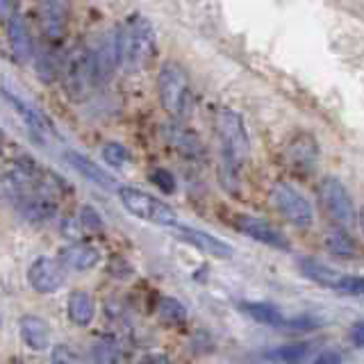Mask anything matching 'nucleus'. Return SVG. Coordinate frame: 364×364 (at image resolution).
I'll use <instances>...</instances> for the list:
<instances>
[{"label":"nucleus","instance_id":"obj_1","mask_svg":"<svg viewBox=\"0 0 364 364\" xmlns=\"http://www.w3.org/2000/svg\"><path fill=\"white\" fill-rule=\"evenodd\" d=\"M121 66L128 71H139L148 64L155 50V32L151 21L144 16H128L117 30Z\"/></svg>","mask_w":364,"mask_h":364},{"label":"nucleus","instance_id":"obj_2","mask_svg":"<svg viewBox=\"0 0 364 364\" xmlns=\"http://www.w3.org/2000/svg\"><path fill=\"white\" fill-rule=\"evenodd\" d=\"M216 134H219L221 141L225 173L237 176V171L242 168L250 153V141H248L244 119L235 109H221L216 114Z\"/></svg>","mask_w":364,"mask_h":364},{"label":"nucleus","instance_id":"obj_3","mask_svg":"<svg viewBox=\"0 0 364 364\" xmlns=\"http://www.w3.org/2000/svg\"><path fill=\"white\" fill-rule=\"evenodd\" d=\"M62 85L66 96L71 100H85L89 98L91 89L98 85L96 66H94V50L85 43L73 46L64 57L62 68Z\"/></svg>","mask_w":364,"mask_h":364},{"label":"nucleus","instance_id":"obj_4","mask_svg":"<svg viewBox=\"0 0 364 364\" xmlns=\"http://www.w3.org/2000/svg\"><path fill=\"white\" fill-rule=\"evenodd\" d=\"M157 94L162 107L173 119H185L191 105V85L187 71L176 62H166L157 75Z\"/></svg>","mask_w":364,"mask_h":364},{"label":"nucleus","instance_id":"obj_5","mask_svg":"<svg viewBox=\"0 0 364 364\" xmlns=\"http://www.w3.org/2000/svg\"><path fill=\"white\" fill-rule=\"evenodd\" d=\"M119 200L125 210L132 216L148 223H157V225H176V212L168 208L164 200H159L157 196L148 191H141L136 187H119Z\"/></svg>","mask_w":364,"mask_h":364},{"label":"nucleus","instance_id":"obj_6","mask_svg":"<svg viewBox=\"0 0 364 364\" xmlns=\"http://www.w3.org/2000/svg\"><path fill=\"white\" fill-rule=\"evenodd\" d=\"M318 203H321L323 212L333 219L339 228H348L355 223V205L344 182L335 176H328L318 182Z\"/></svg>","mask_w":364,"mask_h":364},{"label":"nucleus","instance_id":"obj_7","mask_svg":"<svg viewBox=\"0 0 364 364\" xmlns=\"http://www.w3.org/2000/svg\"><path fill=\"white\" fill-rule=\"evenodd\" d=\"M271 200H273L276 210L284 216V219H287L289 223H294V225H299V228L310 225L312 219H314L310 200H307L296 187L287 185V182H278V185L273 187Z\"/></svg>","mask_w":364,"mask_h":364},{"label":"nucleus","instance_id":"obj_8","mask_svg":"<svg viewBox=\"0 0 364 364\" xmlns=\"http://www.w3.org/2000/svg\"><path fill=\"white\" fill-rule=\"evenodd\" d=\"M171 232H173L180 242L189 244L191 248L203 250V253L214 255L219 259H228V257H232V253H235V248L230 244L221 242L219 237H214V235L205 232V230H198V228H189V225L176 223V225H171Z\"/></svg>","mask_w":364,"mask_h":364},{"label":"nucleus","instance_id":"obj_9","mask_svg":"<svg viewBox=\"0 0 364 364\" xmlns=\"http://www.w3.org/2000/svg\"><path fill=\"white\" fill-rule=\"evenodd\" d=\"M235 225L242 230L246 237L255 239V242H262L271 248L278 250H289V239L284 237L282 230H278L276 225L259 219V216H250V214H237L235 216Z\"/></svg>","mask_w":364,"mask_h":364},{"label":"nucleus","instance_id":"obj_10","mask_svg":"<svg viewBox=\"0 0 364 364\" xmlns=\"http://www.w3.org/2000/svg\"><path fill=\"white\" fill-rule=\"evenodd\" d=\"M28 282L34 291L53 294L64 284V267L60 259L37 257L28 269Z\"/></svg>","mask_w":364,"mask_h":364},{"label":"nucleus","instance_id":"obj_11","mask_svg":"<svg viewBox=\"0 0 364 364\" xmlns=\"http://www.w3.org/2000/svg\"><path fill=\"white\" fill-rule=\"evenodd\" d=\"M68 11H71V0H39V23L43 37L60 41L68 26Z\"/></svg>","mask_w":364,"mask_h":364},{"label":"nucleus","instance_id":"obj_12","mask_svg":"<svg viewBox=\"0 0 364 364\" xmlns=\"http://www.w3.org/2000/svg\"><path fill=\"white\" fill-rule=\"evenodd\" d=\"M7 41H9V50H11V57H14V62L26 64L34 57V46H32L28 23L18 11L7 18Z\"/></svg>","mask_w":364,"mask_h":364},{"label":"nucleus","instance_id":"obj_13","mask_svg":"<svg viewBox=\"0 0 364 364\" xmlns=\"http://www.w3.org/2000/svg\"><path fill=\"white\" fill-rule=\"evenodd\" d=\"M287 159L296 171H301V173L314 171L318 162V144L314 136L307 132L296 134L287 146Z\"/></svg>","mask_w":364,"mask_h":364},{"label":"nucleus","instance_id":"obj_14","mask_svg":"<svg viewBox=\"0 0 364 364\" xmlns=\"http://www.w3.org/2000/svg\"><path fill=\"white\" fill-rule=\"evenodd\" d=\"M94 50V66H96V77H98V85L107 82V80L114 75L117 66H121V57H119V39H117V32L105 34Z\"/></svg>","mask_w":364,"mask_h":364},{"label":"nucleus","instance_id":"obj_15","mask_svg":"<svg viewBox=\"0 0 364 364\" xmlns=\"http://www.w3.org/2000/svg\"><path fill=\"white\" fill-rule=\"evenodd\" d=\"M66 162L71 164L85 180L94 182L96 187H100V189H119L117 178H114L107 168H102L100 164L91 162V159H89L87 155L77 153V151H68V153H66Z\"/></svg>","mask_w":364,"mask_h":364},{"label":"nucleus","instance_id":"obj_16","mask_svg":"<svg viewBox=\"0 0 364 364\" xmlns=\"http://www.w3.org/2000/svg\"><path fill=\"white\" fill-rule=\"evenodd\" d=\"M57 259L71 271H89L100 262V250L91 244H68L60 250Z\"/></svg>","mask_w":364,"mask_h":364},{"label":"nucleus","instance_id":"obj_17","mask_svg":"<svg viewBox=\"0 0 364 364\" xmlns=\"http://www.w3.org/2000/svg\"><path fill=\"white\" fill-rule=\"evenodd\" d=\"M5 98H7V102L11 107H14L18 114H21V119H23V123L28 125V130L34 134V139H39V141H43L46 136L48 134H53L50 132V123H48V119L43 117V114L39 112V109H34L32 105H28L26 100H21L18 96H14V94H9V91H5Z\"/></svg>","mask_w":364,"mask_h":364},{"label":"nucleus","instance_id":"obj_18","mask_svg":"<svg viewBox=\"0 0 364 364\" xmlns=\"http://www.w3.org/2000/svg\"><path fill=\"white\" fill-rule=\"evenodd\" d=\"M18 328H21L23 341H26L32 350H46L50 346V328L41 316L26 314L18 321Z\"/></svg>","mask_w":364,"mask_h":364},{"label":"nucleus","instance_id":"obj_19","mask_svg":"<svg viewBox=\"0 0 364 364\" xmlns=\"http://www.w3.org/2000/svg\"><path fill=\"white\" fill-rule=\"evenodd\" d=\"M301 273L305 278H310L318 284H323V287H330V289H335L339 287V282L341 278H344V273L337 271L335 267H328L323 264V262H318V259H312V257H305L301 259V264H299Z\"/></svg>","mask_w":364,"mask_h":364},{"label":"nucleus","instance_id":"obj_20","mask_svg":"<svg viewBox=\"0 0 364 364\" xmlns=\"http://www.w3.org/2000/svg\"><path fill=\"white\" fill-rule=\"evenodd\" d=\"M64 57L60 55V48H55L53 43L43 46V48L34 57V68H37V75L43 82H53V80L60 75L62 77V68H64Z\"/></svg>","mask_w":364,"mask_h":364},{"label":"nucleus","instance_id":"obj_21","mask_svg":"<svg viewBox=\"0 0 364 364\" xmlns=\"http://www.w3.org/2000/svg\"><path fill=\"white\" fill-rule=\"evenodd\" d=\"M66 310H68V318L75 323V326H89L94 321L96 316V303L91 299V294L87 291H73L68 296V303H66Z\"/></svg>","mask_w":364,"mask_h":364},{"label":"nucleus","instance_id":"obj_22","mask_svg":"<svg viewBox=\"0 0 364 364\" xmlns=\"http://www.w3.org/2000/svg\"><path fill=\"white\" fill-rule=\"evenodd\" d=\"M168 141L180 155H185V157H200L203 155V144L198 141V136L191 130L182 128V125L168 128Z\"/></svg>","mask_w":364,"mask_h":364},{"label":"nucleus","instance_id":"obj_23","mask_svg":"<svg viewBox=\"0 0 364 364\" xmlns=\"http://www.w3.org/2000/svg\"><path fill=\"white\" fill-rule=\"evenodd\" d=\"M242 310L257 323L264 326H289V321L284 318V314L271 303H242Z\"/></svg>","mask_w":364,"mask_h":364},{"label":"nucleus","instance_id":"obj_24","mask_svg":"<svg viewBox=\"0 0 364 364\" xmlns=\"http://www.w3.org/2000/svg\"><path fill=\"white\" fill-rule=\"evenodd\" d=\"M91 355H94V362L96 364H121L123 350H121L117 339L102 337V339L96 341L94 348H91Z\"/></svg>","mask_w":364,"mask_h":364},{"label":"nucleus","instance_id":"obj_25","mask_svg":"<svg viewBox=\"0 0 364 364\" xmlns=\"http://www.w3.org/2000/svg\"><path fill=\"white\" fill-rule=\"evenodd\" d=\"M157 314H159V318H162V321H166V323H185V318H187V307L182 305L178 299H171V296H164V299H159Z\"/></svg>","mask_w":364,"mask_h":364},{"label":"nucleus","instance_id":"obj_26","mask_svg":"<svg viewBox=\"0 0 364 364\" xmlns=\"http://www.w3.org/2000/svg\"><path fill=\"white\" fill-rule=\"evenodd\" d=\"M326 246L335 255H355V244H353V239L344 230L326 235Z\"/></svg>","mask_w":364,"mask_h":364},{"label":"nucleus","instance_id":"obj_27","mask_svg":"<svg viewBox=\"0 0 364 364\" xmlns=\"http://www.w3.org/2000/svg\"><path fill=\"white\" fill-rule=\"evenodd\" d=\"M102 159H105L109 166L119 168V166H123L130 159V153H128V148H125L123 144L109 141V144L102 146Z\"/></svg>","mask_w":364,"mask_h":364},{"label":"nucleus","instance_id":"obj_28","mask_svg":"<svg viewBox=\"0 0 364 364\" xmlns=\"http://www.w3.org/2000/svg\"><path fill=\"white\" fill-rule=\"evenodd\" d=\"M307 355V344H289V346H280L271 353L273 360H280V362H287V364H296L301 362Z\"/></svg>","mask_w":364,"mask_h":364},{"label":"nucleus","instance_id":"obj_29","mask_svg":"<svg viewBox=\"0 0 364 364\" xmlns=\"http://www.w3.org/2000/svg\"><path fill=\"white\" fill-rule=\"evenodd\" d=\"M77 221H80V228L87 232H100L102 230V219L96 208H91V205H82L80 208V214H77Z\"/></svg>","mask_w":364,"mask_h":364},{"label":"nucleus","instance_id":"obj_30","mask_svg":"<svg viewBox=\"0 0 364 364\" xmlns=\"http://www.w3.org/2000/svg\"><path fill=\"white\" fill-rule=\"evenodd\" d=\"M50 362L53 364H87V360L80 355V353L66 344H57L50 353Z\"/></svg>","mask_w":364,"mask_h":364},{"label":"nucleus","instance_id":"obj_31","mask_svg":"<svg viewBox=\"0 0 364 364\" xmlns=\"http://www.w3.org/2000/svg\"><path fill=\"white\" fill-rule=\"evenodd\" d=\"M337 291L346 294V296H362L364 299V276H350V273H344Z\"/></svg>","mask_w":364,"mask_h":364},{"label":"nucleus","instance_id":"obj_32","mask_svg":"<svg viewBox=\"0 0 364 364\" xmlns=\"http://www.w3.org/2000/svg\"><path fill=\"white\" fill-rule=\"evenodd\" d=\"M151 182H153L155 187L162 189V191H166V193H173L176 191V178L166 168H155L153 173H151Z\"/></svg>","mask_w":364,"mask_h":364},{"label":"nucleus","instance_id":"obj_33","mask_svg":"<svg viewBox=\"0 0 364 364\" xmlns=\"http://www.w3.org/2000/svg\"><path fill=\"white\" fill-rule=\"evenodd\" d=\"M312 364H344V362H341V355L337 350H323Z\"/></svg>","mask_w":364,"mask_h":364},{"label":"nucleus","instance_id":"obj_34","mask_svg":"<svg viewBox=\"0 0 364 364\" xmlns=\"http://www.w3.org/2000/svg\"><path fill=\"white\" fill-rule=\"evenodd\" d=\"M350 337H353V341H355L358 346H364V321H360L358 326H353Z\"/></svg>","mask_w":364,"mask_h":364},{"label":"nucleus","instance_id":"obj_35","mask_svg":"<svg viewBox=\"0 0 364 364\" xmlns=\"http://www.w3.org/2000/svg\"><path fill=\"white\" fill-rule=\"evenodd\" d=\"M139 364H171V360L166 355H146L139 360Z\"/></svg>","mask_w":364,"mask_h":364},{"label":"nucleus","instance_id":"obj_36","mask_svg":"<svg viewBox=\"0 0 364 364\" xmlns=\"http://www.w3.org/2000/svg\"><path fill=\"white\" fill-rule=\"evenodd\" d=\"M14 5H16V0H3V14H5L7 18H9L11 14H16Z\"/></svg>","mask_w":364,"mask_h":364},{"label":"nucleus","instance_id":"obj_37","mask_svg":"<svg viewBox=\"0 0 364 364\" xmlns=\"http://www.w3.org/2000/svg\"><path fill=\"white\" fill-rule=\"evenodd\" d=\"M360 223H362V230H364V208L360 210Z\"/></svg>","mask_w":364,"mask_h":364}]
</instances>
